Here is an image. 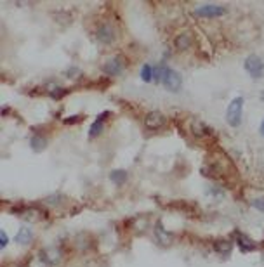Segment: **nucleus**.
Returning <instances> with one entry per match:
<instances>
[{
  "mask_svg": "<svg viewBox=\"0 0 264 267\" xmlns=\"http://www.w3.org/2000/svg\"><path fill=\"white\" fill-rule=\"evenodd\" d=\"M242 113H244V97H235L226 109V121L231 127H238L242 123Z\"/></svg>",
  "mask_w": 264,
  "mask_h": 267,
  "instance_id": "nucleus-1",
  "label": "nucleus"
},
{
  "mask_svg": "<svg viewBox=\"0 0 264 267\" xmlns=\"http://www.w3.org/2000/svg\"><path fill=\"white\" fill-rule=\"evenodd\" d=\"M162 83L165 85V89L169 90V92H179V90H181V85H183V80H181V75H179L176 69L165 68L163 69Z\"/></svg>",
  "mask_w": 264,
  "mask_h": 267,
  "instance_id": "nucleus-2",
  "label": "nucleus"
},
{
  "mask_svg": "<svg viewBox=\"0 0 264 267\" xmlns=\"http://www.w3.org/2000/svg\"><path fill=\"white\" fill-rule=\"evenodd\" d=\"M245 69H247V73L250 75L252 78H256V80H259L261 77H263L264 73V63L263 59H261L259 56H256V54H252V56H248L247 59H245Z\"/></svg>",
  "mask_w": 264,
  "mask_h": 267,
  "instance_id": "nucleus-3",
  "label": "nucleus"
},
{
  "mask_svg": "<svg viewBox=\"0 0 264 267\" xmlns=\"http://www.w3.org/2000/svg\"><path fill=\"white\" fill-rule=\"evenodd\" d=\"M165 123H167L165 115H162L160 111H150V113L144 117V125H146V129H150V130L162 129Z\"/></svg>",
  "mask_w": 264,
  "mask_h": 267,
  "instance_id": "nucleus-4",
  "label": "nucleus"
},
{
  "mask_svg": "<svg viewBox=\"0 0 264 267\" xmlns=\"http://www.w3.org/2000/svg\"><path fill=\"white\" fill-rule=\"evenodd\" d=\"M226 9L223 5H214V4H209V5H202V7L195 9V16H202V17H217V16H223Z\"/></svg>",
  "mask_w": 264,
  "mask_h": 267,
  "instance_id": "nucleus-5",
  "label": "nucleus"
},
{
  "mask_svg": "<svg viewBox=\"0 0 264 267\" xmlns=\"http://www.w3.org/2000/svg\"><path fill=\"white\" fill-rule=\"evenodd\" d=\"M96 38H98L99 42H103V44H113L115 38H117L113 26H111L110 23L101 24L98 28V32H96Z\"/></svg>",
  "mask_w": 264,
  "mask_h": 267,
  "instance_id": "nucleus-6",
  "label": "nucleus"
},
{
  "mask_svg": "<svg viewBox=\"0 0 264 267\" xmlns=\"http://www.w3.org/2000/svg\"><path fill=\"white\" fill-rule=\"evenodd\" d=\"M106 75H120L123 71V59L122 57H110V59L106 61L105 66H103Z\"/></svg>",
  "mask_w": 264,
  "mask_h": 267,
  "instance_id": "nucleus-7",
  "label": "nucleus"
},
{
  "mask_svg": "<svg viewBox=\"0 0 264 267\" xmlns=\"http://www.w3.org/2000/svg\"><path fill=\"white\" fill-rule=\"evenodd\" d=\"M42 257H44L45 260H47V264L49 266H54V264H57L59 260H61V250L56 247H49V248H45L44 251H42Z\"/></svg>",
  "mask_w": 264,
  "mask_h": 267,
  "instance_id": "nucleus-8",
  "label": "nucleus"
},
{
  "mask_svg": "<svg viewBox=\"0 0 264 267\" xmlns=\"http://www.w3.org/2000/svg\"><path fill=\"white\" fill-rule=\"evenodd\" d=\"M16 241L19 243V245H30V243L33 241V231L32 227L28 226H23L19 229V233L16 234Z\"/></svg>",
  "mask_w": 264,
  "mask_h": 267,
  "instance_id": "nucleus-9",
  "label": "nucleus"
},
{
  "mask_svg": "<svg viewBox=\"0 0 264 267\" xmlns=\"http://www.w3.org/2000/svg\"><path fill=\"white\" fill-rule=\"evenodd\" d=\"M106 117H108V113L99 115L98 120H96V121H94V123H92V127H90V132H89L90 137H96V135H99V134L103 132V125H105Z\"/></svg>",
  "mask_w": 264,
  "mask_h": 267,
  "instance_id": "nucleus-10",
  "label": "nucleus"
},
{
  "mask_svg": "<svg viewBox=\"0 0 264 267\" xmlns=\"http://www.w3.org/2000/svg\"><path fill=\"white\" fill-rule=\"evenodd\" d=\"M236 243H238V247H240V250H242V251H250V250H254V248H256V245L252 243V239H248L247 236H244V234H238V239H236Z\"/></svg>",
  "mask_w": 264,
  "mask_h": 267,
  "instance_id": "nucleus-11",
  "label": "nucleus"
},
{
  "mask_svg": "<svg viewBox=\"0 0 264 267\" xmlns=\"http://www.w3.org/2000/svg\"><path fill=\"white\" fill-rule=\"evenodd\" d=\"M231 243L229 241H226V239H221V241H215L214 243V250L217 251V253H221V255H228L229 251H231Z\"/></svg>",
  "mask_w": 264,
  "mask_h": 267,
  "instance_id": "nucleus-12",
  "label": "nucleus"
},
{
  "mask_svg": "<svg viewBox=\"0 0 264 267\" xmlns=\"http://www.w3.org/2000/svg\"><path fill=\"white\" fill-rule=\"evenodd\" d=\"M30 144H32L33 151H42V150H45L47 141H45V137H42V135H33L32 141H30Z\"/></svg>",
  "mask_w": 264,
  "mask_h": 267,
  "instance_id": "nucleus-13",
  "label": "nucleus"
},
{
  "mask_svg": "<svg viewBox=\"0 0 264 267\" xmlns=\"http://www.w3.org/2000/svg\"><path fill=\"white\" fill-rule=\"evenodd\" d=\"M110 179H111V182H115V184H123V182L127 181V172L125 170H113L110 174Z\"/></svg>",
  "mask_w": 264,
  "mask_h": 267,
  "instance_id": "nucleus-14",
  "label": "nucleus"
},
{
  "mask_svg": "<svg viewBox=\"0 0 264 267\" xmlns=\"http://www.w3.org/2000/svg\"><path fill=\"white\" fill-rule=\"evenodd\" d=\"M176 47L177 49H188V47H191V36L190 35H186V33H183L181 36H177L176 38Z\"/></svg>",
  "mask_w": 264,
  "mask_h": 267,
  "instance_id": "nucleus-15",
  "label": "nucleus"
},
{
  "mask_svg": "<svg viewBox=\"0 0 264 267\" xmlns=\"http://www.w3.org/2000/svg\"><path fill=\"white\" fill-rule=\"evenodd\" d=\"M28 267H49V264L42 255H33L28 262Z\"/></svg>",
  "mask_w": 264,
  "mask_h": 267,
  "instance_id": "nucleus-16",
  "label": "nucleus"
},
{
  "mask_svg": "<svg viewBox=\"0 0 264 267\" xmlns=\"http://www.w3.org/2000/svg\"><path fill=\"white\" fill-rule=\"evenodd\" d=\"M49 87L51 89H47V92L53 99H59L66 94V90H63V87H59V85H49Z\"/></svg>",
  "mask_w": 264,
  "mask_h": 267,
  "instance_id": "nucleus-17",
  "label": "nucleus"
},
{
  "mask_svg": "<svg viewBox=\"0 0 264 267\" xmlns=\"http://www.w3.org/2000/svg\"><path fill=\"white\" fill-rule=\"evenodd\" d=\"M141 78L144 82H151L153 80V66L150 65H144L141 68Z\"/></svg>",
  "mask_w": 264,
  "mask_h": 267,
  "instance_id": "nucleus-18",
  "label": "nucleus"
},
{
  "mask_svg": "<svg viewBox=\"0 0 264 267\" xmlns=\"http://www.w3.org/2000/svg\"><path fill=\"white\" fill-rule=\"evenodd\" d=\"M252 206H254V208H257L259 212H264V198L252 200Z\"/></svg>",
  "mask_w": 264,
  "mask_h": 267,
  "instance_id": "nucleus-19",
  "label": "nucleus"
},
{
  "mask_svg": "<svg viewBox=\"0 0 264 267\" xmlns=\"http://www.w3.org/2000/svg\"><path fill=\"white\" fill-rule=\"evenodd\" d=\"M209 193H211L212 196H217V198L224 196V191H223V189H214V187H212V189H209Z\"/></svg>",
  "mask_w": 264,
  "mask_h": 267,
  "instance_id": "nucleus-20",
  "label": "nucleus"
},
{
  "mask_svg": "<svg viewBox=\"0 0 264 267\" xmlns=\"http://www.w3.org/2000/svg\"><path fill=\"white\" fill-rule=\"evenodd\" d=\"M0 236H2V245H0V247L5 248V245H7V234H5V231H0Z\"/></svg>",
  "mask_w": 264,
  "mask_h": 267,
  "instance_id": "nucleus-21",
  "label": "nucleus"
},
{
  "mask_svg": "<svg viewBox=\"0 0 264 267\" xmlns=\"http://www.w3.org/2000/svg\"><path fill=\"white\" fill-rule=\"evenodd\" d=\"M261 135H264V120L261 121Z\"/></svg>",
  "mask_w": 264,
  "mask_h": 267,
  "instance_id": "nucleus-22",
  "label": "nucleus"
},
{
  "mask_svg": "<svg viewBox=\"0 0 264 267\" xmlns=\"http://www.w3.org/2000/svg\"><path fill=\"white\" fill-rule=\"evenodd\" d=\"M261 101H263V102H264V92H263V94H261Z\"/></svg>",
  "mask_w": 264,
  "mask_h": 267,
  "instance_id": "nucleus-23",
  "label": "nucleus"
}]
</instances>
